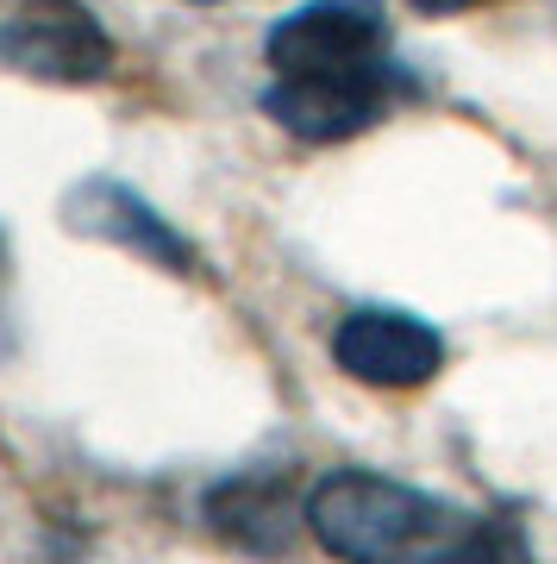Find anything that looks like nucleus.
Segmentation results:
<instances>
[{"instance_id":"f257e3e1","label":"nucleus","mask_w":557,"mask_h":564,"mask_svg":"<svg viewBox=\"0 0 557 564\" xmlns=\"http://www.w3.org/2000/svg\"><path fill=\"white\" fill-rule=\"evenodd\" d=\"M301 527L339 564H451L477 514L414 484H395L382 470L345 464L307 489Z\"/></svg>"},{"instance_id":"f03ea898","label":"nucleus","mask_w":557,"mask_h":564,"mask_svg":"<svg viewBox=\"0 0 557 564\" xmlns=\"http://www.w3.org/2000/svg\"><path fill=\"white\" fill-rule=\"evenodd\" d=\"M113 39L81 0H0V69L32 82H107Z\"/></svg>"},{"instance_id":"7ed1b4c3","label":"nucleus","mask_w":557,"mask_h":564,"mask_svg":"<svg viewBox=\"0 0 557 564\" xmlns=\"http://www.w3.org/2000/svg\"><path fill=\"white\" fill-rule=\"evenodd\" d=\"M276 76H395L389 32L370 0H307L263 39Z\"/></svg>"},{"instance_id":"20e7f679","label":"nucleus","mask_w":557,"mask_h":564,"mask_svg":"<svg viewBox=\"0 0 557 564\" xmlns=\"http://www.w3.org/2000/svg\"><path fill=\"white\" fill-rule=\"evenodd\" d=\"M332 364L370 389H419L445 370V333L407 307H351L332 326Z\"/></svg>"},{"instance_id":"39448f33","label":"nucleus","mask_w":557,"mask_h":564,"mask_svg":"<svg viewBox=\"0 0 557 564\" xmlns=\"http://www.w3.org/2000/svg\"><path fill=\"white\" fill-rule=\"evenodd\" d=\"M63 220H69V232L120 245V251L144 258L151 270H170V276H195L200 270L195 245L182 239L139 188H125L120 176H81L76 188L63 195Z\"/></svg>"},{"instance_id":"423d86ee","label":"nucleus","mask_w":557,"mask_h":564,"mask_svg":"<svg viewBox=\"0 0 557 564\" xmlns=\"http://www.w3.org/2000/svg\"><path fill=\"white\" fill-rule=\"evenodd\" d=\"M395 101V76H276L263 113L301 144H345L370 132Z\"/></svg>"},{"instance_id":"0eeeda50","label":"nucleus","mask_w":557,"mask_h":564,"mask_svg":"<svg viewBox=\"0 0 557 564\" xmlns=\"http://www.w3.org/2000/svg\"><path fill=\"white\" fill-rule=\"evenodd\" d=\"M207 527L219 540L244 545L258 558H276L295 540V502L282 496V484H258V477H232V484L207 489Z\"/></svg>"},{"instance_id":"6e6552de","label":"nucleus","mask_w":557,"mask_h":564,"mask_svg":"<svg viewBox=\"0 0 557 564\" xmlns=\"http://www.w3.org/2000/svg\"><path fill=\"white\" fill-rule=\"evenodd\" d=\"M451 564H538L533 558V540H526V521L514 514H477L470 540Z\"/></svg>"},{"instance_id":"1a4fd4ad","label":"nucleus","mask_w":557,"mask_h":564,"mask_svg":"<svg viewBox=\"0 0 557 564\" xmlns=\"http://www.w3.org/2000/svg\"><path fill=\"white\" fill-rule=\"evenodd\" d=\"M414 13H433V20H445V13H477V7H495V0H407Z\"/></svg>"},{"instance_id":"9d476101","label":"nucleus","mask_w":557,"mask_h":564,"mask_svg":"<svg viewBox=\"0 0 557 564\" xmlns=\"http://www.w3.org/2000/svg\"><path fill=\"white\" fill-rule=\"evenodd\" d=\"M182 7H226V0H182Z\"/></svg>"}]
</instances>
